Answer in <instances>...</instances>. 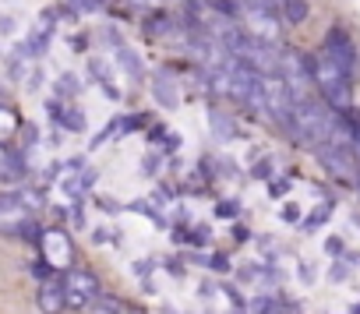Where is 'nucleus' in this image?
Here are the masks:
<instances>
[{
  "mask_svg": "<svg viewBox=\"0 0 360 314\" xmlns=\"http://www.w3.org/2000/svg\"><path fill=\"white\" fill-rule=\"evenodd\" d=\"M321 53H325L335 67H342L349 78L356 74L360 57H356V43L349 39V32H346V29H328V32H325V46H321Z\"/></svg>",
  "mask_w": 360,
  "mask_h": 314,
  "instance_id": "5",
  "label": "nucleus"
},
{
  "mask_svg": "<svg viewBox=\"0 0 360 314\" xmlns=\"http://www.w3.org/2000/svg\"><path fill=\"white\" fill-rule=\"evenodd\" d=\"M117 57H120V64H124V71H127V78H131V81H141V74H145V67H141V60H138V53H131L127 46H120V50H117Z\"/></svg>",
  "mask_w": 360,
  "mask_h": 314,
  "instance_id": "11",
  "label": "nucleus"
},
{
  "mask_svg": "<svg viewBox=\"0 0 360 314\" xmlns=\"http://www.w3.org/2000/svg\"><path fill=\"white\" fill-rule=\"evenodd\" d=\"M202 4H212V0H188V8H191V11H202Z\"/></svg>",
  "mask_w": 360,
  "mask_h": 314,
  "instance_id": "23",
  "label": "nucleus"
},
{
  "mask_svg": "<svg viewBox=\"0 0 360 314\" xmlns=\"http://www.w3.org/2000/svg\"><path fill=\"white\" fill-rule=\"evenodd\" d=\"M279 78L286 81L293 103L311 99V96H307V85L314 81V74H311V60H307L300 50H283V53H279Z\"/></svg>",
  "mask_w": 360,
  "mask_h": 314,
  "instance_id": "4",
  "label": "nucleus"
},
{
  "mask_svg": "<svg viewBox=\"0 0 360 314\" xmlns=\"http://www.w3.org/2000/svg\"><path fill=\"white\" fill-rule=\"evenodd\" d=\"M25 177V155L8 148V145H0V181L4 184H18Z\"/></svg>",
  "mask_w": 360,
  "mask_h": 314,
  "instance_id": "8",
  "label": "nucleus"
},
{
  "mask_svg": "<svg viewBox=\"0 0 360 314\" xmlns=\"http://www.w3.org/2000/svg\"><path fill=\"white\" fill-rule=\"evenodd\" d=\"M0 32L11 36V32H15V22H11V18H0Z\"/></svg>",
  "mask_w": 360,
  "mask_h": 314,
  "instance_id": "22",
  "label": "nucleus"
},
{
  "mask_svg": "<svg viewBox=\"0 0 360 314\" xmlns=\"http://www.w3.org/2000/svg\"><path fill=\"white\" fill-rule=\"evenodd\" d=\"M209 120H212V134H219V138H233V134H237V127H230V124H233L230 117H223V113H216V110H212V113H209Z\"/></svg>",
  "mask_w": 360,
  "mask_h": 314,
  "instance_id": "15",
  "label": "nucleus"
},
{
  "mask_svg": "<svg viewBox=\"0 0 360 314\" xmlns=\"http://www.w3.org/2000/svg\"><path fill=\"white\" fill-rule=\"evenodd\" d=\"M89 314H117V310H113V307H110V303L103 300V303H96V307H92Z\"/></svg>",
  "mask_w": 360,
  "mask_h": 314,
  "instance_id": "21",
  "label": "nucleus"
},
{
  "mask_svg": "<svg viewBox=\"0 0 360 314\" xmlns=\"http://www.w3.org/2000/svg\"><path fill=\"white\" fill-rule=\"evenodd\" d=\"M39 244H43V261L50 268H64L68 272L75 265V244H71V237L64 230H46L39 237Z\"/></svg>",
  "mask_w": 360,
  "mask_h": 314,
  "instance_id": "6",
  "label": "nucleus"
},
{
  "mask_svg": "<svg viewBox=\"0 0 360 314\" xmlns=\"http://www.w3.org/2000/svg\"><path fill=\"white\" fill-rule=\"evenodd\" d=\"M155 99L166 106V110H173L180 99H176V81H173V74H159L155 78Z\"/></svg>",
  "mask_w": 360,
  "mask_h": 314,
  "instance_id": "10",
  "label": "nucleus"
},
{
  "mask_svg": "<svg viewBox=\"0 0 360 314\" xmlns=\"http://www.w3.org/2000/svg\"><path fill=\"white\" fill-rule=\"evenodd\" d=\"M166 314H176V310H169V307H166Z\"/></svg>",
  "mask_w": 360,
  "mask_h": 314,
  "instance_id": "25",
  "label": "nucleus"
},
{
  "mask_svg": "<svg viewBox=\"0 0 360 314\" xmlns=\"http://www.w3.org/2000/svg\"><path fill=\"white\" fill-rule=\"evenodd\" d=\"M311 74H314V85L321 89V96L335 110H349V103H353V78L342 67H335L325 53H318V57H311Z\"/></svg>",
  "mask_w": 360,
  "mask_h": 314,
  "instance_id": "2",
  "label": "nucleus"
},
{
  "mask_svg": "<svg viewBox=\"0 0 360 314\" xmlns=\"http://www.w3.org/2000/svg\"><path fill=\"white\" fill-rule=\"evenodd\" d=\"M290 127L297 131V138H300V141H307V145L321 148V145H328V141L335 138L339 120H335V113H332L325 103L304 99V103H297V106H293V120H290Z\"/></svg>",
  "mask_w": 360,
  "mask_h": 314,
  "instance_id": "1",
  "label": "nucleus"
},
{
  "mask_svg": "<svg viewBox=\"0 0 360 314\" xmlns=\"http://www.w3.org/2000/svg\"><path fill=\"white\" fill-rule=\"evenodd\" d=\"M4 96H8V92H4V85H0V106H4Z\"/></svg>",
  "mask_w": 360,
  "mask_h": 314,
  "instance_id": "24",
  "label": "nucleus"
},
{
  "mask_svg": "<svg viewBox=\"0 0 360 314\" xmlns=\"http://www.w3.org/2000/svg\"><path fill=\"white\" fill-rule=\"evenodd\" d=\"M248 310L251 314H279V303H276V296L262 293V296H251L248 300Z\"/></svg>",
  "mask_w": 360,
  "mask_h": 314,
  "instance_id": "14",
  "label": "nucleus"
},
{
  "mask_svg": "<svg viewBox=\"0 0 360 314\" xmlns=\"http://www.w3.org/2000/svg\"><path fill=\"white\" fill-rule=\"evenodd\" d=\"M269 191H272V195H286V191H290V181H279V184H269Z\"/></svg>",
  "mask_w": 360,
  "mask_h": 314,
  "instance_id": "19",
  "label": "nucleus"
},
{
  "mask_svg": "<svg viewBox=\"0 0 360 314\" xmlns=\"http://www.w3.org/2000/svg\"><path fill=\"white\" fill-rule=\"evenodd\" d=\"M279 11H283V18L290 25H304L307 15H311V4L307 0H279Z\"/></svg>",
  "mask_w": 360,
  "mask_h": 314,
  "instance_id": "9",
  "label": "nucleus"
},
{
  "mask_svg": "<svg viewBox=\"0 0 360 314\" xmlns=\"http://www.w3.org/2000/svg\"><path fill=\"white\" fill-rule=\"evenodd\" d=\"M216 216L233 219V216H237V202H219V205H216Z\"/></svg>",
  "mask_w": 360,
  "mask_h": 314,
  "instance_id": "16",
  "label": "nucleus"
},
{
  "mask_svg": "<svg viewBox=\"0 0 360 314\" xmlns=\"http://www.w3.org/2000/svg\"><path fill=\"white\" fill-rule=\"evenodd\" d=\"M18 117H15V110H8V106H0V145H4L15 131H18Z\"/></svg>",
  "mask_w": 360,
  "mask_h": 314,
  "instance_id": "12",
  "label": "nucleus"
},
{
  "mask_svg": "<svg viewBox=\"0 0 360 314\" xmlns=\"http://www.w3.org/2000/svg\"><path fill=\"white\" fill-rule=\"evenodd\" d=\"M209 268H216V272H226V268H230V261H226V254H216V258L209 261Z\"/></svg>",
  "mask_w": 360,
  "mask_h": 314,
  "instance_id": "17",
  "label": "nucleus"
},
{
  "mask_svg": "<svg viewBox=\"0 0 360 314\" xmlns=\"http://www.w3.org/2000/svg\"><path fill=\"white\" fill-rule=\"evenodd\" d=\"M53 117L68 127V131H82L85 127V117H82V110H60V106H53Z\"/></svg>",
  "mask_w": 360,
  "mask_h": 314,
  "instance_id": "13",
  "label": "nucleus"
},
{
  "mask_svg": "<svg viewBox=\"0 0 360 314\" xmlns=\"http://www.w3.org/2000/svg\"><path fill=\"white\" fill-rule=\"evenodd\" d=\"M60 286H64L68 307H78V310H85V307L99 303V296H103L99 279H96L89 268H82V265H71V268L60 275Z\"/></svg>",
  "mask_w": 360,
  "mask_h": 314,
  "instance_id": "3",
  "label": "nucleus"
},
{
  "mask_svg": "<svg viewBox=\"0 0 360 314\" xmlns=\"http://www.w3.org/2000/svg\"><path fill=\"white\" fill-rule=\"evenodd\" d=\"M325 251H328V254H342V240L328 237V240H325Z\"/></svg>",
  "mask_w": 360,
  "mask_h": 314,
  "instance_id": "18",
  "label": "nucleus"
},
{
  "mask_svg": "<svg viewBox=\"0 0 360 314\" xmlns=\"http://www.w3.org/2000/svg\"><path fill=\"white\" fill-rule=\"evenodd\" d=\"M36 303H39V310H43V314H64V307H68V296H64L60 275H53V279H46V282L39 286V293H36Z\"/></svg>",
  "mask_w": 360,
  "mask_h": 314,
  "instance_id": "7",
  "label": "nucleus"
},
{
  "mask_svg": "<svg viewBox=\"0 0 360 314\" xmlns=\"http://www.w3.org/2000/svg\"><path fill=\"white\" fill-rule=\"evenodd\" d=\"M328 275H332L335 282H342V279H346V265H339V261H335V268H332Z\"/></svg>",
  "mask_w": 360,
  "mask_h": 314,
  "instance_id": "20",
  "label": "nucleus"
}]
</instances>
